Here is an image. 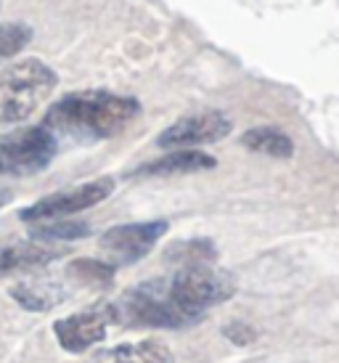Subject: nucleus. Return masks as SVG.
<instances>
[{
  "label": "nucleus",
  "mask_w": 339,
  "mask_h": 363,
  "mask_svg": "<svg viewBox=\"0 0 339 363\" xmlns=\"http://www.w3.org/2000/svg\"><path fill=\"white\" fill-rule=\"evenodd\" d=\"M111 191H114V178H96V181H88L82 183V186H72V189L43 196V199H38L35 204H30V207H24L19 212V220H59V218H67V215L96 207L104 199H109Z\"/></svg>",
  "instance_id": "5"
},
{
  "label": "nucleus",
  "mask_w": 339,
  "mask_h": 363,
  "mask_svg": "<svg viewBox=\"0 0 339 363\" xmlns=\"http://www.w3.org/2000/svg\"><path fill=\"white\" fill-rule=\"evenodd\" d=\"M165 284H167L170 303L175 305V311L180 313L186 326L196 323L210 308L226 303L236 292V284H233L228 273L210 268L207 262L183 265Z\"/></svg>",
  "instance_id": "3"
},
{
  "label": "nucleus",
  "mask_w": 339,
  "mask_h": 363,
  "mask_svg": "<svg viewBox=\"0 0 339 363\" xmlns=\"http://www.w3.org/2000/svg\"><path fill=\"white\" fill-rule=\"evenodd\" d=\"M85 236H90V225L82 220H53L30 231V239L35 242H77Z\"/></svg>",
  "instance_id": "14"
},
{
  "label": "nucleus",
  "mask_w": 339,
  "mask_h": 363,
  "mask_svg": "<svg viewBox=\"0 0 339 363\" xmlns=\"http://www.w3.org/2000/svg\"><path fill=\"white\" fill-rule=\"evenodd\" d=\"M241 146L250 149V152L273 157V160H289L294 154L291 138L279 128H252L241 135Z\"/></svg>",
  "instance_id": "12"
},
{
  "label": "nucleus",
  "mask_w": 339,
  "mask_h": 363,
  "mask_svg": "<svg viewBox=\"0 0 339 363\" xmlns=\"http://www.w3.org/2000/svg\"><path fill=\"white\" fill-rule=\"evenodd\" d=\"M64 252L67 250L50 247L45 242H35V239L0 244V276L16 271H30V268H43V265L53 262L56 257H61Z\"/></svg>",
  "instance_id": "9"
},
{
  "label": "nucleus",
  "mask_w": 339,
  "mask_h": 363,
  "mask_svg": "<svg viewBox=\"0 0 339 363\" xmlns=\"http://www.w3.org/2000/svg\"><path fill=\"white\" fill-rule=\"evenodd\" d=\"M167 220L122 223V225H114L101 236V250L114 262L133 265V262L143 260L157 247V242L167 233Z\"/></svg>",
  "instance_id": "7"
},
{
  "label": "nucleus",
  "mask_w": 339,
  "mask_h": 363,
  "mask_svg": "<svg viewBox=\"0 0 339 363\" xmlns=\"http://www.w3.org/2000/svg\"><path fill=\"white\" fill-rule=\"evenodd\" d=\"M109 323H114L111 305H96L88 311L72 313L67 318H59L53 323V334H56V340L67 353L80 355L90 350L93 345L106 340Z\"/></svg>",
  "instance_id": "8"
},
{
  "label": "nucleus",
  "mask_w": 339,
  "mask_h": 363,
  "mask_svg": "<svg viewBox=\"0 0 339 363\" xmlns=\"http://www.w3.org/2000/svg\"><path fill=\"white\" fill-rule=\"evenodd\" d=\"M59 85V74L40 59H24L0 72V125L27 120Z\"/></svg>",
  "instance_id": "2"
},
{
  "label": "nucleus",
  "mask_w": 339,
  "mask_h": 363,
  "mask_svg": "<svg viewBox=\"0 0 339 363\" xmlns=\"http://www.w3.org/2000/svg\"><path fill=\"white\" fill-rule=\"evenodd\" d=\"M59 152V141L43 125L21 128L0 138V175L27 178L48 167Z\"/></svg>",
  "instance_id": "4"
},
{
  "label": "nucleus",
  "mask_w": 339,
  "mask_h": 363,
  "mask_svg": "<svg viewBox=\"0 0 339 363\" xmlns=\"http://www.w3.org/2000/svg\"><path fill=\"white\" fill-rule=\"evenodd\" d=\"M32 40V27L21 21H0V61L21 53Z\"/></svg>",
  "instance_id": "15"
},
{
  "label": "nucleus",
  "mask_w": 339,
  "mask_h": 363,
  "mask_svg": "<svg viewBox=\"0 0 339 363\" xmlns=\"http://www.w3.org/2000/svg\"><path fill=\"white\" fill-rule=\"evenodd\" d=\"M70 273L85 284H109L111 276H114V265L111 262L90 260V257H80V260H74L70 265Z\"/></svg>",
  "instance_id": "16"
},
{
  "label": "nucleus",
  "mask_w": 339,
  "mask_h": 363,
  "mask_svg": "<svg viewBox=\"0 0 339 363\" xmlns=\"http://www.w3.org/2000/svg\"><path fill=\"white\" fill-rule=\"evenodd\" d=\"M11 199H13V194H11L9 189H0V207H6Z\"/></svg>",
  "instance_id": "17"
},
{
  "label": "nucleus",
  "mask_w": 339,
  "mask_h": 363,
  "mask_svg": "<svg viewBox=\"0 0 339 363\" xmlns=\"http://www.w3.org/2000/svg\"><path fill=\"white\" fill-rule=\"evenodd\" d=\"M104 363H175V355L160 340H140L117 345L104 355Z\"/></svg>",
  "instance_id": "11"
},
{
  "label": "nucleus",
  "mask_w": 339,
  "mask_h": 363,
  "mask_svg": "<svg viewBox=\"0 0 339 363\" xmlns=\"http://www.w3.org/2000/svg\"><path fill=\"white\" fill-rule=\"evenodd\" d=\"M218 160L196 149H178L172 154H165L160 160L143 164L133 172L135 178L140 175H189V172H201V170H215Z\"/></svg>",
  "instance_id": "10"
},
{
  "label": "nucleus",
  "mask_w": 339,
  "mask_h": 363,
  "mask_svg": "<svg viewBox=\"0 0 339 363\" xmlns=\"http://www.w3.org/2000/svg\"><path fill=\"white\" fill-rule=\"evenodd\" d=\"M230 130H233V120L226 111H196V114L180 117L167 130H162L157 146H162V149H194V146L223 141Z\"/></svg>",
  "instance_id": "6"
},
{
  "label": "nucleus",
  "mask_w": 339,
  "mask_h": 363,
  "mask_svg": "<svg viewBox=\"0 0 339 363\" xmlns=\"http://www.w3.org/2000/svg\"><path fill=\"white\" fill-rule=\"evenodd\" d=\"M11 297H13L24 311L45 313V311H50V308L61 305V300H64L67 294L61 292V289L38 286V284H16V286L11 289Z\"/></svg>",
  "instance_id": "13"
},
{
  "label": "nucleus",
  "mask_w": 339,
  "mask_h": 363,
  "mask_svg": "<svg viewBox=\"0 0 339 363\" xmlns=\"http://www.w3.org/2000/svg\"><path fill=\"white\" fill-rule=\"evenodd\" d=\"M140 114V104L133 96L109 91L67 93L45 111L43 128L53 135H64L80 143H96L120 135Z\"/></svg>",
  "instance_id": "1"
}]
</instances>
